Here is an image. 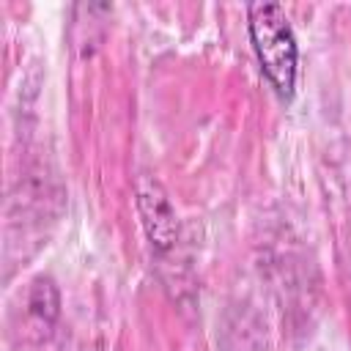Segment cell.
I'll return each mask as SVG.
<instances>
[{
	"label": "cell",
	"instance_id": "6da1fadb",
	"mask_svg": "<svg viewBox=\"0 0 351 351\" xmlns=\"http://www.w3.org/2000/svg\"><path fill=\"white\" fill-rule=\"evenodd\" d=\"M247 30L261 71L274 88V93L285 101L293 99L299 74V47L285 11L277 3H250Z\"/></svg>",
	"mask_w": 351,
	"mask_h": 351
},
{
	"label": "cell",
	"instance_id": "7a4b0ae2",
	"mask_svg": "<svg viewBox=\"0 0 351 351\" xmlns=\"http://www.w3.org/2000/svg\"><path fill=\"white\" fill-rule=\"evenodd\" d=\"M137 208L143 217V228L145 236L151 241V247L156 250H170L176 244V214L167 203L165 189L154 181V178H140L137 181Z\"/></svg>",
	"mask_w": 351,
	"mask_h": 351
}]
</instances>
